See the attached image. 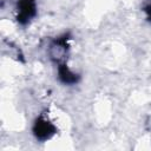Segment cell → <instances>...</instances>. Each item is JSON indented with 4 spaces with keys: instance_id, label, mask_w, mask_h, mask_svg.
<instances>
[{
    "instance_id": "obj_4",
    "label": "cell",
    "mask_w": 151,
    "mask_h": 151,
    "mask_svg": "<svg viewBox=\"0 0 151 151\" xmlns=\"http://www.w3.org/2000/svg\"><path fill=\"white\" fill-rule=\"evenodd\" d=\"M146 12L149 13V18L151 19V6H150V7H147V9H146Z\"/></svg>"
},
{
    "instance_id": "obj_2",
    "label": "cell",
    "mask_w": 151,
    "mask_h": 151,
    "mask_svg": "<svg viewBox=\"0 0 151 151\" xmlns=\"http://www.w3.org/2000/svg\"><path fill=\"white\" fill-rule=\"evenodd\" d=\"M19 8L20 9H19L18 20H20V21L29 20L35 13V5H34V2L32 0H21Z\"/></svg>"
},
{
    "instance_id": "obj_1",
    "label": "cell",
    "mask_w": 151,
    "mask_h": 151,
    "mask_svg": "<svg viewBox=\"0 0 151 151\" xmlns=\"http://www.w3.org/2000/svg\"><path fill=\"white\" fill-rule=\"evenodd\" d=\"M33 131H34V134H35V137L38 139L46 140V139H50L55 133V127L50 122H47L45 118L40 117L35 122Z\"/></svg>"
},
{
    "instance_id": "obj_3",
    "label": "cell",
    "mask_w": 151,
    "mask_h": 151,
    "mask_svg": "<svg viewBox=\"0 0 151 151\" xmlns=\"http://www.w3.org/2000/svg\"><path fill=\"white\" fill-rule=\"evenodd\" d=\"M59 77L66 84H72V83L77 81V74L72 73L67 68V66H65V65H60L59 66Z\"/></svg>"
}]
</instances>
